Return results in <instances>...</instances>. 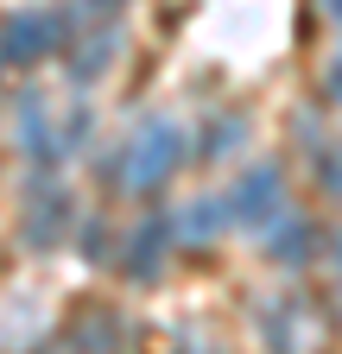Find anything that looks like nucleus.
<instances>
[{
	"instance_id": "obj_9",
	"label": "nucleus",
	"mask_w": 342,
	"mask_h": 354,
	"mask_svg": "<svg viewBox=\"0 0 342 354\" xmlns=\"http://www.w3.org/2000/svg\"><path fill=\"white\" fill-rule=\"evenodd\" d=\"M120 342H127V317L120 310H108V304H89L82 317L70 323V354H120Z\"/></svg>"
},
{
	"instance_id": "obj_3",
	"label": "nucleus",
	"mask_w": 342,
	"mask_h": 354,
	"mask_svg": "<svg viewBox=\"0 0 342 354\" xmlns=\"http://www.w3.org/2000/svg\"><path fill=\"white\" fill-rule=\"evenodd\" d=\"M76 228V196L64 184H32L19 203V247L26 253H57Z\"/></svg>"
},
{
	"instance_id": "obj_1",
	"label": "nucleus",
	"mask_w": 342,
	"mask_h": 354,
	"mask_svg": "<svg viewBox=\"0 0 342 354\" xmlns=\"http://www.w3.org/2000/svg\"><path fill=\"white\" fill-rule=\"evenodd\" d=\"M178 165H184V127L178 120H140L134 140H120L114 158H102V177H114L127 196H152L178 177Z\"/></svg>"
},
{
	"instance_id": "obj_2",
	"label": "nucleus",
	"mask_w": 342,
	"mask_h": 354,
	"mask_svg": "<svg viewBox=\"0 0 342 354\" xmlns=\"http://www.w3.org/2000/svg\"><path fill=\"white\" fill-rule=\"evenodd\" d=\"M70 38V13L64 7H26V13H7L0 19V64H45L57 44Z\"/></svg>"
},
{
	"instance_id": "obj_11",
	"label": "nucleus",
	"mask_w": 342,
	"mask_h": 354,
	"mask_svg": "<svg viewBox=\"0 0 342 354\" xmlns=\"http://www.w3.org/2000/svg\"><path fill=\"white\" fill-rule=\"evenodd\" d=\"M241 140H247V114H216V120L203 127L197 158H209V165H216V158H235V152H241Z\"/></svg>"
},
{
	"instance_id": "obj_14",
	"label": "nucleus",
	"mask_w": 342,
	"mask_h": 354,
	"mask_svg": "<svg viewBox=\"0 0 342 354\" xmlns=\"http://www.w3.org/2000/svg\"><path fill=\"white\" fill-rule=\"evenodd\" d=\"M82 259H89V266L114 259V228H102V221H89V228H82Z\"/></svg>"
},
{
	"instance_id": "obj_7",
	"label": "nucleus",
	"mask_w": 342,
	"mask_h": 354,
	"mask_svg": "<svg viewBox=\"0 0 342 354\" xmlns=\"http://www.w3.org/2000/svg\"><path fill=\"white\" fill-rule=\"evenodd\" d=\"M260 234H267V241H260V253H267L273 266H305V259L317 253V221H311V215H298L291 203L267 221Z\"/></svg>"
},
{
	"instance_id": "obj_17",
	"label": "nucleus",
	"mask_w": 342,
	"mask_h": 354,
	"mask_svg": "<svg viewBox=\"0 0 342 354\" xmlns=\"http://www.w3.org/2000/svg\"><path fill=\"white\" fill-rule=\"evenodd\" d=\"M336 259H342V241H336Z\"/></svg>"
},
{
	"instance_id": "obj_13",
	"label": "nucleus",
	"mask_w": 342,
	"mask_h": 354,
	"mask_svg": "<svg viewBox=\"0 0 342 354\" xmlns=\"http://www.w3.org/2000/svg\"><path fill=\"white\" fill-rule=\"evenodd\" d=\"M305 158H311V177H317V190H323L330 203H342V146H336V140H317V133H311Z\"/></svg>"
},
{
	"instance_id": "obj_5",
	"label": "nucleus",
	"mask_w": 342,
	"mask_h": 354,
	"mask_svg": "<svg viewBox=\"0 0 342 354\" xmlns=\"http://www.w3.org/2000/svg\"><path fill=\"white\" fill-rule=\"evenodd\" d=\"M114 259L134 285H152L165 272V259H171V215H146L134 228V241H127V253H114Z\"/></svg>"
},
{
	"instance_id": "obj_8",
	"label": "nucleus",
	"mask_w": 342,
	"mask_h": 354,
	"mask_svg": "<svg viewBox=\"0 0 342 354\" xmlns=\"http://www.w3.org/2000/svg\"><path fill=\"white\" fill-rule=\"evenodd\" d=\"M228 228H235V221H228V196H216V190L190 196L178 215H171V241H178V247H216Z\"/></svg>"
},
{
	"instance_id": "obj_12",
	"label": "nucleus",
	"mask_w": 342,
	"mask_h": 354,
	"mask_svg": "<svg viewBox=\"0 0 342 354\" xmlns=\"http://www.w3.org/2000/svg\"><path fill=\"white\" fill-rule=\"evenodd\" d=\"M114 57H120V32H96V38L70 57V82H76V88H82V82H96Z\"/></svg>"
},
{
	"instance_id": "obj_10",
	"label": "nucleus",
	"mask_w": 342,
	"mask_h": 354,
	"mask_svg": "<svg viewBox=\"0 0 342 354\" xmlns=\"http://www.w3.org/2000/svg\"><path fill=\"white\" fill-rule=\"evenodd\" d=\"M298 317H305L298 297H267L260 310H253V323H260V335H267L273 354H305V342H298Z\"/></svg>"
},
{
	"instance_id": "obj_6",
	"label": "nucleus",
	"mask_w": 342,
	"mask_h": 354,
	"mask_svg": "<svg viewBox=\"0 0 342 354\" xmlns=\"http://www.w3.org/2000/svg\"><path fill=\"white\" fill-rule=\"evenodd\" d=\"M13 127H19V152L32 165H57V120H51L45 88H26V95L13 102Z\"/></svg>"
},
{
	"instance_id": "obj_4",
	"label": "nucleus",
	"mask_w": 342,
	"mask_h": 354,
	"mask_svg": "<svg viewBox=\"0 0 342 354\" xmlns=\"http://www.w3.org/2000/svg\"><path fill=\"white\" fill-rule=\"evenodd\" d=\"M228 196V221H241V228H267V221L285 209V165L279 158H260V165H247L235 177V190Z\"/></svg>"
},
{
	"instance_id": "obj_16",
	"label": "nucleus",
	"mask_w": 342,
	"mask_h": 354,
	"mask_svg": "<svg viewBox=\"0 0 342 354\" xmlns=\"http://www.w3.org/2000/svg\"><path fill=\"white\" fill-rule=\"evenodd\" d=\"M323 13H330V19H336V26H342V0H323Z\"/></svg>"
},
{
	"instance_id": "obj_15",
	"label": "nucleus",
	"mask_w": 342,
	"mask_h": 354,
	"mask_svg": "<svg viewBox=\"0 0 342 354\" xmlns=\"http://www.w3.org/2000/svg\"><path fill=\"white\" fill-rule=\"evenodd\" d=\"M323 95H330V102H342V51L323 64Z\"/></svg>"
}]
</instances>
